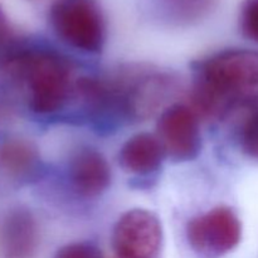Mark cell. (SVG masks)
I'll use <instances>...</instances> for the list:
<instances>
[{
	"instance_id": "ba28073f",
	"label": "cell",
	"mask_w": 258,
	"mask_h": 258,
	"mask_svg": "<svg viewBox=\"0 0 258 258\" xmlns=\"http://www.w3.org/2000/svg\"><path fill=\"white\" fill-rule=\"evenodd\" d=\"M70 179L80 196L95 198L110 185L111 168L100 151L91 148L81 149L71 160Z\"/></svg>"
},
{
	"instance_id": "4fadbf2b",
	"label": "cell",
	"mask_w": 258,
	"mask_h": 258,
	"mask_svg": "<svg viewBox=\"0 0 258 258\" xmlns=\"http://www.w3.org/2000/svg\"><path fill=\"white\" fill-rule=\"evenodd\" d=\"M239 27L247 39L258 43V0H244L239 14Z\"/></svg>"
},
{
	"instance_id": "8fae6325",
	"label": "cell",
	"mask_w": 258,
	"mask_h": 258,
	"mask_svg": "<svg viewBox=\"0 0 258 258\" xmlns=\"http://www.w3.org/2000/svg\"><path fill=\"white\" fill-rule=\"evenodd\" d=\"M241 149L247 156L258 160V107L253 106L242 122L239 133Z\"/></svg>"
},
{
	"instance_id": "3957f363",
	"label": "cell",
	"mask_w": 258,
	"mask_h": 258,
	"mask_svg": "<svg viewBox=\"0 0 258 258\" xmlns=\"http://www.w3.org/2000/svg\"><path fill=\"white\" fill-rule=\"evenodd\" d=\"M50 24L64 43L86 53H100L105 45L102 14L92 0H58L50 8Z\"/></svg>"
},
{
	"instance_id": "8992f818",
	"label": "cell",
	"mask_w": 258,
	"mask_h": 258,
	"mask_svg": "<svg viewBox=\"0 0 258 258\" xmlns=\"http://www.w3.org/2000/svg\"><path fill=\"white\" fill-rule=\"evenodd\" d=\"M158 139L165 155L174 161L193 160L201 153L199 116L189 105L174 103L160 113Z\"/></svg>"
},
{
	"instance_id": "5b68a950",
	"label": "cell",
	"mask_w": 258,
	"mask_h": 258,
	"mask_svg": "<svg viewBox=\"0 0 258 258\" xmlns=\"http://www.w3.org/2000/svg\"><path fill=\"white\" fill-rule=\"evenodd\" d=\"M163 229L158 217L146 209H131L116 222L112 232L115 258H158Z\"/></svg>"
},
{
	"instance_id": "5bb4252c",
	"label": "cell",
	"mask_w": 258,
	"mask_h": 258,
	"mask_svg": "<svg viewBox=\"0 0 258 258\" xmlns=\"http://www.w3.org/2000/svg\"><path fill=\"white\" fill-rule=\"evenodd\" d=\"M53 258H103L100 249L90 242L66 244L55 252Z\"/></svg>"
},
{
	"instance_id": "9a60e30c",
	"label": "cell",
	"mask_w": 258,
	"mask_h": 258,
	"mask_svg": "<svg viewBox=\"0 0 258 258\" xmlns=\"http://www.w3.org/2000/svg\"><path fill=\"white\" fill-rule=\"evenodd\" d=\"M8 37H9V24H8L7 18L0 8V43L7 40Z\"/></svg>"
},
{
	"instance_id": "9c48e42d",
	"label": "cell",
	"mask_w": 258,
	"mask_h": 258,
	"mask_svg": "<svg viewBox=\"0 0 258 258\" xmlns=\"http://www.w3.org/2000/svg\"><path fill=\"white\" fill-rule=\"evenodd\" d=\"M165 156L158 136L141 133L123 144L118 154V161L128 173L149 175L159 170Z\"/></svg>"
},
{
	"instance_id": "30bf717a",
	"label": "cell",
	"mask_w": 258,
	"mask_h": 258,
	"mask_svg": "<svg viewBox=\"0 0 258 258\" xmlns=\"http://www.w3.org/2000/svg\"><path fill=\"white\" fill-rule=\"evenodd\" d=\"M38 160L37 149L29 141L17 139L0 145V168L10 175H25L33 170Z\"/></svg>"
},
{
	"instance_id": "7c38bea8",
	"label": "cell",
	"mask_w": 258,
	"mask_h": 258,
	"mask_svg": "<svg viewBox=\"0 0 258 258\" xmlns=\"http://www.w3.org/2000/svg\"><path fill=\"white\" fill-rule=\"evenodd\" d=\"M170 9L181 20L199 19L211 9L213 0H168Z\"/></svg>"
},
{
	"instance_id": "6da1fadb",
	"label": "cell",
	"mask_w": 258,
	"mask_h": 258,
	"mask_svg": "<svg viewBox=\"0 0 258 258\" xmlns=\"http://www.w3.org/2000/svg\"><path fill=\"white\" fill-rule=\"evenodd\" d=\"M190 107L204 117H223L239 106H256L258 52L231 48L196 63Z\"/></svg>"
},
{
	"instance_id": "277c9868",
	"label": "cell",
	"mask_w": 258,
	"mask_h": 258,
	"mask_svg": "<svg viewBox=\"0 0 258 258\" xmlns=\"http://www.w3.org/2000/svg\"><path fill=\"white\" fill-rule=\"evenodd\" d=\"M242 238V224L233 209L217 207L189 221L186 239L196 253L218 258L233 251Z\"/></svg>"
},
{
	"instance_id": "52a82bcc",
	"label": "cell",
	"mask_w": 258,
	"mask_h": 258,
	"mask_svg": "<svg viewBox=\"0 0 258 258\" xmlns=\"http://www.w3.org/2000/svg\"><path fill=\"white\" fill-rule=\"evenodd\" d=\"M39 247V228L32 212L14 208L0 227V258H35Z\"/></svg>"
},
{
	"instance_id": "7a4b0ae2",
	"label": "cell",
	"mask_w": 258,
	"mask_h": 258,
	"mask_svg": "<svg viewBox=\"0 0 258 258\" xmlns=\"http://www.w3.org/2000/svg\"><path fill=\"white\" fill-rule=\"evenodd\" d=\"M3 68L27 83L30 108L40 115L60 110L75 90L71 62L49 48H14L3 58Z\"/></svg>"
}]
</instances>
